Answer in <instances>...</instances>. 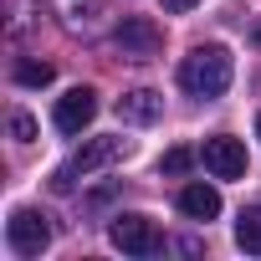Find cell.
I'll use <instances>...</instances> for the list:
<instances>
[{
	"label": "cell",
	"mask_w": 261,
	"mask_h": 261,
	"mask_svg": "<svg viewBox=\"0 0 261 261\" xmlns=\"http://www.w3.org/2000/svg\"><path fill=\"white\" fill-rule=\"evenodd\" d=\"M190 164H195V154H190V149H169V154L159 159V169H164V174H190Z\"/></svg>",
	"instance_id": "4fadbf2b"
},
{
	"label": "cell",
	"mask_w": 261,
	"mask_h": 261,
	"mask_svg": "<svg viewBox=\"0 0 261 261\" xmlns=\"http://www.w3.org/2000/svg\"><path fill=\"white\" fill-rule=\"evenodd\" d=\"M256 139H261V118H256Z\"/></svg>",
	"instance_id": "2e32d148"
},
{
	"label": "cell",
	"mask_w": 261,
	"mask_h": 261,
	"mask_svg": "<svg viewBox=\"0 0 261 261\" xmlns=\"http://www.w3.org/2000/svg\"><path fill=\"white\" fill-rule=\"evenodd\" d=\"M6 241H11L16 256H41V251L51 246V225H46L41 210H11V220H6Z\"/></svg>",
	"instance_id": "5b68a950"
},
{
	"label": "cell",
	"mask_w": 261,
	"mask_h": 261,
	"mask_svg": "<svg viewBox=\"0 0 261 261\" xmlns=\"http://www.w3.org/2000/svg\"><path fill=\"white\" fill-rule=\"evenodd\" d=\"M113 108H118L123 123H154V118L164 113V97H159L154 87H134V92H123Z\"/></svg>",
	"instance_id": "ba28073f"
},
{
	"label": "cell",
	"mask_w": 261,
	"mask_h": 261,
	"mask_svg": "<svg viewBox=\"0 0 261 261\" xmlns=\"http://www.w3.org/2000/svg\"><path fill=\"white\" fill-rule=\"evenodd\" d=\"M108 241H113L123 256H154V251H164V236H159V225H154L149 215H113Z\"/></svg>",
	"instance_id": "3957f363"
},
{
	"label": "cell",
	"mask_w": 261,
	"mask_h": 261,
	"mask_svg": "<svg viewBox=\"0 0 261 261\" xmlns=\"http://www.w3.org/2000/svg\"><path fill=\"white\" fill-rule=\"evenodd\" d=\"M179 210L190 220H215L220 215V190L215 185H185L179 190Z\"/></svg>",
	"instance_id": "9c48e42d"
},
{
	"label": "cell",
	"mask_w": 261,
	"mask_h": 261,
	"mask_svg": "<svg viewBox=\"0 0 261 261\" xmlns=\"http://www.w3.org/2000/svg\"><path fill=\"white\" fill-rule=\"evenodd\" d=\"M236 246L251 251V256H261V205H256V210H241V220H236Z\"/></svg>",
	"instance_id": "8fae6325"
},
{
	"label": "cell",
	"mask_w": 261,
	"mask_h": 261,
	"mask_svg": "<svg viewBox=\"0 0 261 261\" xmlns=\"http://www.w3.org/2000/svg\"><path fill=\"white\" fill-rule=\"evenodd\" d=\"M11 139H16V144H31V139H36V118H31V113H11Z\"/></svg>",
	"instance_id": "5bb4252c"
},
{
	"label": "cell",
	"mask_w": 261,
	"mask_h": 261,
	"mask_svg": "<svg viewBox=\"0 0 261 261\" xmlns=\"http://www.w3.org/2000/svg\"><path fill=\"white\" fill-rule=\"evenodd\" d=\"M11 77H16V82H21V87H46V82H51V77H57V67H51V62H31V57H21V62H16V72H11Z\"/></svg>",
	"instance_id": "7c38bea8"
},
{
	"label": "cell",
	"mask_w": 261,
	"mask_h": 261,
	"mask_svg": "<svg viewBox=\"0 0 261 261\" xmlns=\"http://www.w3.org/2000/svg\"><path fill=\"white\" fill-rule=\"evenodd\" d=\"M256 46H261V26H256Z\"/></svg>",
	"instance_id": "e0dca14e"
},
{
	"label": "cell",
	"mask_w": 261,
	"mask_h": 261,
	"mask_svg": "<svg viewBox=\"0 0 261 261\" xmlns=\"http://www.w3.org/2000/svg\"><path fill=\"white\" fill-rule=\"evenodd\" d=\"M236 77V57L225 46H195L185 62H179V87L190 97H220Z\"/></svg>",
	"instance_id": "6da1fadb"
},
{
	"label": "cell",
	"mask_w": 261,
	"mask_h": 261,
	"mask_svg": "<svg viewBox=\"0 0 261 261\" xmlns=\"http://www.w3.org/2000/svg\"><path fill=\"white\" fill-rule=\"evenodd\" d=\"M51 11L62 16V26H72V31H87L92 26V16L102 11L97 0H51Z\"/></svg>",
	"instance_id": "30bf717a"
},
{
	"label": "cell",
	"mask_w": 261,
	"mask_h": 261,
	"mask_svg": "<svg viewBox=\"0 0 261 261\" xmlns=\"http://www.w3.org/2000/svg\"><path fill=\"white\" fill-rule=\"evenodd\" d=\"M200 159H205V169H210L215 179H241V174H246V144H241V139H230V134L205 139Z\"/></svg>",
	"instance_id": "8992f818"
},
{
	"label": "cell",
	"mask_w": 261,
	"mask_h": 261,
	"mask_svg": "<svg viewBox=\"0 0 261 261\" xmlns=\"http://www.w3.org/2000/svg\"><path fill=\"white\" fill-rule=\"evenodd\" d=\"M113 46H118L123 57H134V62H149V57H159L164 31H159L149 16H123L118 31H113Z\"/></svg>",
	"instance_id": "277c9868"
},
{
	"label": "cell",
	"mask_w": 261,
	"mask_h": 261,
	"mask_svg": "<svg viewBox=\"0 0 261 261\" xmlns=\"http://www.w3.org/2000/svg\"><path fill=\"white\" fill-rule=\"evenodd\" d=\"M92 118H97V92H92V87H72V92L57 97V108H51V123L62 128V134H82Z\"/></svg>",
	"instance_id": "52a82bcc"
},
{
	"label": "cell",
	"mask_w": 261,
	"mask_h": 261,
	"mask_svg": "<svg viewBox=\"0 0 261 261\" xmlns=\"http://www.w3.org/2000/svg\"><path fill=\"white\" fill-rule=\"evenodd\" d=\"M200 0H164V16H185V11H195Z\"/></svg>",
	"instance_id": "9a60e30c"
},
{
	"label": "cell",
	"mask_w": 261,
	"mask_h": 261,
	"mask_svg": "<svg viewBox=\"0 0 261 261\" xmlns=\"http://www.w3.org/2000/svg\"><path fill=\"white\" fill-rule=\"evenodd\" d=\"M118 159H123V139H87V144H82V149L51 174V190L67 195V190L77 185V174L87 179V174H97V169H108V164H118Z\"/></svg>",
	"instance_id": "7a4b0ae2"
}]
</instances>
